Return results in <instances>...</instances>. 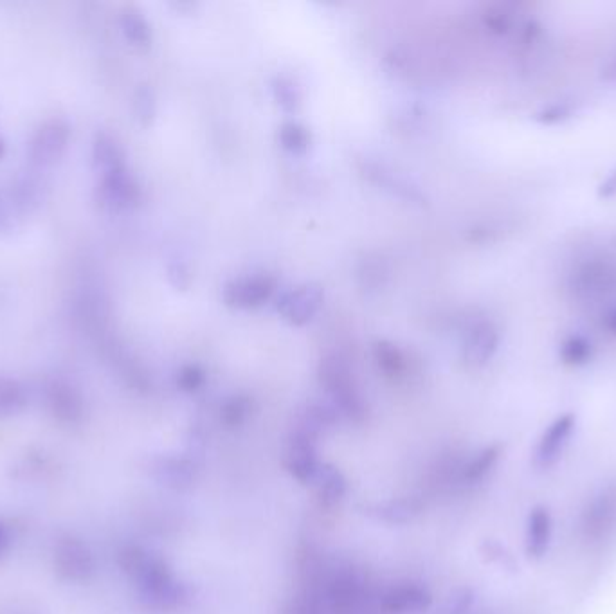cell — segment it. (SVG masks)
Instances as JSON below:
<instances>
[{
  "label": "cell",
  "mask_w": 616,
  "mask_h": 614,
  "mask_svg": "<svg viewBox=\"0 0 616 614\" xmlns=\"http://www.w3.org/2000/svg\"><path fill=\"white\" fill-rule=\"evenodd\" d=\"M121 566L139 589L143 604L159 613L179 611L188 602V587L175 577L166 560L143 548H127L121 553Z\"/></svg>",
  "instance_id": "obj_1"
},
{
  "label": "cell",
  "mask_w": 616,
  "mask_h": 614,
  "mask_svg": "<svg viewBox=\"0 0 616 614\" xmlns=\"http://www.w3.org/2000/svg\"><path fill=\"white\" fill-rule=\"evenodd\" d=\"M579 533L589 546H602L616 535V483L589 497L579 517Z\"/></svg>",
  "instance_id": "obj_2"
},
{
  "label": "cell",
  "mask_w": 616,
  "mask_h": 614,
  "mask_svg": "<svg viewBox=\"0 0 616 614\" xmlns=\"http://www.w3.org/2000/svg\"><path fill=\"white\" fill-rule=\"evenodd\" d=\"M615 283L616 272L613 265L602 258H591L588 262L580 263L579 267L571 272L568 290L571 298L579 301L580 305H589L606 298Z\"/></svg>",
  "instance_id": "obj_3"
},
{
  "label": "cell",
  "mask_w": 616,
  "mask_h": 614,
  "mask_svg": "<svg viewBox=\"0 0 616 614\" xmlns=\"http://www.w3.org/2000/svg\"><path fill=\"white\" fill-rule=\"evenodd\" d=\"M321 380L330 393L336 409H339L346 418L361 424L366 416V404L345 364L337 361L327 362L325 368H321Z\"/></svg>",
  "instance_id": "obj_4"
},
{
  "label": "cell",
  "mask_w": 616,
  "mask_h": 614,
  "mask_svg": "<svg viewBox=\"0 0 616 614\" xmlns=\"http://www.w3.org/2000/svg\"><path fill=\"white\" fill-rule=\"evenodd\" d=\"M316 443L318 438L310 436L301 429H294L285 445L283 465L290 476L301 485H310L321 467Z\"/></svg>",
  "instance_id": "obj_5"
},
{
  "label": "cell",
  "mask_w": 616,
  "mask_h": 614,
  "mask_svg": "<svg viewBox=\"0 0 616 614\" xmlns=\"http://www.w3.org/2000/svg\"><path fill=\"white\" fill-rule=\"evenodd\" d=\"M71 137V127L62 118H53L38 128L29 145V159L37 168H49L64 155Z\"/></svg>",
  "instance_id": "obj_6"
},
{
  "label": "cell",
  "mask_w": 616,
  "mask_h": 614,
  "mask_svg": "<svg viewBox=\"0 0 616 614\" xmlns=\"http://www.w3.org/2000/svg\"><path fill=\"white\" fill-rule=\"evenodd\" d=\"M577 416L573 413H564L557 416L552 424L546 427L541 434L539 442L535 445L532 465L537 470L552 469L557 461L561 460L562 454L570 443L571 434L575 431Z\"/></svg>",
  "instance_id": "obj_7"
},
{
  "label": "cell",
  "mask_w": 616,
  "mask_h": 614,
  "mask_svg": "<svg viewBox=\"0 0 616 614\" xmlns=\"http://www.w3.org/2000/svg\"><path fill=\"white\" fill-rule=\"evenodd\" d=\"M154 478L172 490H190L199 479V463L190 454H164L154 463Z\"/></svg>",
  "instance_id": "obj_8"
},
{
  "label": "cell",
  "mask_w": 616,
  "mask_h": 614,
  "mask_svg": "<svg viewBox=\"0 0 616 614\" xmlns=\"http://www.w3.org/2000/svg\"><path fill=\"white\" fill-rule=\"evenodd\" d=\"M433 605V593L424 584L404 582L391 586L381 598V609L388 614L427 613Z\"/></svg>",
  "instance_id": "obj_9"
},
{
  "label": "cell",
  "mask_w": 616,
  "mask_h": 614,
  "mask_svg": "<svg viewBox=\"0 0 616 614\" xmlns=\"http://www.w3.org/2000/svg\"><path fill=\"white\" fill-rule=\"evenodd\" d=\"M137 199H139L137 184L125 166L103 173V179L98 188V200L103 208L110 209V211H123V209L132 208Z\"/></svg>",
  "instance_id": "obj_10"
},
{
  "label": "cell",
  "mask_w": 616,
  "mask_h": 614,
  "mask_svg": "<svg viewBox=\"0 0 616 614\" xmlns=\"http://www.w3.org/2000/svg\"><path fill=\"white\" fill-rule=\"evenodd\" d=\"M498 348V326L489 319H481L467 330L465 344H463V357L474 368H480L496 355Z\"/></svg>",
  "instance_id": "obj_11"
},
{
  "label": "cell",
  "mask_w": 616,
  "mask_h": 614,
  "mask_svg": "<svg viewBox=\"0 0 616 614\" xmlns=\"http://www.w3.org/2000/svg\"><path fill=\"white\" fill-rule=\"evenodd\" d=\"M363 514L375 523L404 526L413 523L422 512V503L415 497H391L361 506Z\"/></svg>",
  "instance_id": "obj_12"
},
{
  "label": "cell",
  "mask_w": 616,
  "mask_h": 614,
  "mask_svg": "<svg viewBox=\"0 0 616 614\" xmlns=\"http://www.w3.org/2000/svg\"><path fill=\"white\" fill-rule=\"evenodd\" d=\"M552 535V512L546 506H534L526 521L525 551L528 559H543L550 550Z\"/></svg>",
  "instance_id": "obj_13"
},
{
  "label": "cell",
  "mask_w": 616,
  "mask_h": 614,
  "mask_svg": "<svg viewBox=\"0 0 616 614\" xmlns=\"http://www.w3.org/2000/svg\"><path fill=\"white\" fill-rule=\"evenodd\" d=\"M314 488L319 505L323 508H336L345 501L348 494L346 476L332 463H321L318 474L314 478Z\"/></svg>",
  "instance_id": "obj_14"
},
{
  "label": "cell",
  "mask_w": 616,
  "mask_h": 614,
  "mask_svg": "<svg viewBox=\"0 0 616 614\" xmlns=\"http://www.w3.org/2000/svg\"><path fill=\"white\" fill-rule=\"evenodd\" d=\"M363 586L354 575H341L334 578L328 591L330 607L336 614H352L361 602Z\"/></svg>",
  "instance_id": "obj_15"
},
{
  "label": "cell",
  "mask_w": 616,
  "mask_h": 614,
  "mask_svg": "<svg viewBox=\"0 0 616 614\" xmlns=\"http://www.w3.org/2000/svg\"><path fill=\"white\" fill-rule=\"evenodd\" d=\"M503 456V447L499 443L481 449L462 467V479L465 485H478L489 478L490 472L498 467Z\"/></svg>",
  "instance_id": "obj_16"
},
{
  "label": "cell",
  "mask_w": 616,
  "mask_h": 614,
  "mask_svg": "<svg viewBox=\"0 0 616 614\" xmlns=\"http://www.w3.org/2000/svg\"><path fill=\"white\" fill-rule=\"evenodd\" d=\"M559 357H561L562 364L570 368H582L593 361L595 346L586 335H566L559 346Z\"/></svg>",
  "instance_id": "obj_17"
},
{
  "label": "cell",
  "mask_w": 616,
  "mask_h": 614,
  "mask_svg": "<svg viewBox=\"0 0 616 614\" xmlns=\"http://www.w3.org/2000/svg\"><path fill=\"white\" fill-rule=\"evenodd\" d=\"M92 161L94 166L101 170V173L112 172L116 168L125 166L123 164V154L119 150L118 143L105 132H100L94 137L92 143Z\"/></svg>",
  "instance_id": "obj_18"
},
{
  "label": "cell",
  "mask_w": 616,
  "mask_h": 614,
  "mask_svg": "<svg viewBox=\"0 0 616 614\" xmlns=\"http://www.w3.org/2000/svg\"><path fill=\"white\" fill-rule=\"evenodd\" d=\"M319 292L312 289H301L298 292H292L289 299L283 301L281 312L285 316L290 317L292 321H307L308 317L314 314V310L318 308Z\"/></svg>",
  "instance_id": "obj_19"
},
{
  "label": "cell",
  "mask_w": 616,
  "mask_h": 614,
  "mask_svg": "<svg viewBox=\"0 0 616 614\" xmlns=\"http://www.w3.org/2000/svg\"><path fill=\"white\" fill-rule=\"evenodd\" d=\"M271 292V285L267 278H260V276H254V278H247L240 283H236L235 289H229V299L235 303V305H242V307H249L254 305L262 299H267Z\"/></svg>",
  "instance_id": "obj_20"
},
{
  "label": "cell",
  "mask_w": 616,
  "mask_h": 614,
  "mask_svg": "<svg viewBox=\"0 0 616 614\" xmlns=\"http://www.w3.org/2000/svg\"><path fill=\"white\" fill-rule=\"evenodd\" d=\"M251 413H253L251 398L244 397V395H233L220 406L218 418H220V424L226 429L235 431L245 425V422L251 418Z\"/></svg>",
  "instance_id": "obj_21"
},
{
  "label": "cell",
  "mask_w": 616,
  "mask_h": 614,
  "mask_svg": "<svg viewBox=\"0 0 616 614\" xmlns=\"http://www.w3.org/2000/svg\"><path fill=\"white\" fill-rule=\"evenodd\" d=\"M121 28L125 37L137 47H148L152 42V31L145 17L136 10L123 11Z\"/></svg>",
  "instance_id": "obj_22"
},
{
  "label": "cell",
  "mask_w": 616,
  "mask_h": 614,
  "mask_svg": "<svg viewBox=\"0 0 616 614\" xmlns=\"http://www.w3.org/2000/svg\"><path fill=\"white\" fill-rule=\"evenodd\" d=\"M474 604H476V593L472 587H454L433 614H471Z\"/></svg>",
  "instance_id": "obj_23"
},
{
  "label": "cell",
  "mask_w": 616,
  "mask_h": 614,
  "mask_svg": "<svg viewBox=\"0 0 616 614\" xmlns=\"http://www.w3.org/2000/svg\"><path fill=\"white\" fill-rule=\"evenodd\" d=\"M480 553L481 557L487 560L489 564L508 569V571L517 569L514 555L505 548V544H501V542L496 541V539H485V541L481 542Z\"/></svg>",
  "instance_id": "obj_24"
},
{
  "label": "cell",
  "mask_w": 616,
  "mask_h": 614,
  "mask_svg": "<svg viewBox=\"0 0 616 614\" xmlns=\"http://www.w3.org/2000/svg\"><path fill=\"white\" fill-rule=\"evenodd\" d=\"M577 112V101L562 100L553 101L552 105L544 107L535 114V119L543 125H555L570 119Z\"/></svg>",
  "instance_id": "obj_25"
},
{
  "label": "cell",
  "mask_w": 616,
  "mask_h": 614,
  "mask_svg": "<svg viewBox=\"0 0 616 614\" xmlns=\"http://www.w3.org/2000/svg\"><path fill=\"white\" fill-rule=\"evenodd\" d=\"M15 204L22 211H31L38 204V182L31 177H22L15 184Z\"/></svg>",
  "instance_id": "obj_26"
},
{
  "label": "cell",
  "mask_w": 616,
  "mask_h": 614,
  "mask_svg": "<svg viewBox=\"0 0 616 614\" xmlns=\"http://www.w3.org/2000/svg\"><path fill=\"white\" fill-rule=\"evenodd\" d=\"M134 109L136 116L143 125H148L155 114V98L154 92L148 85H141L136 92V100H134Z\"/></svg>",
  "instance_id": "obj_27"
},
{
  "label": "cell",
  "mask_w": 616,
  "mask_h": 614,
  "mask_svg": "<svg viewBox=\"0 0 616 614\" xmlns=\"http://www.w3.org/2000/svg\"><path fill=\"white\" fill-rule=\"evenodd\" d=\"M206 384V373L199 366H186L177 375V388L184 393H195Z\"/></svg>",
  "instance_id": "obj_28"
},
{
  "label": "cell",
  "mask_w": 616,
  "mask_h": 614,
  "mask_svg": "<svg viewBox=\"0 0 616 614\" xmlns=\"http://www.w3.org/2000/svg\"><path fill=\"white\" fill-rule=\"evenodd\" d=\"M616 195V168L607 175L602 184L598 186V197L600 199H611Z\"/></svg>",
  "instance_id": "obj_29"
},
{
  "label": "cell",
  "mask_w": 616,
  "mask_h": 614,
  "mask_svg": "<svg viewBox=\"0 0 616 614\" xmlns=\"http://www.w3.org/2000/svg\"><path fill=\"white\" fill-rule=\"evenodd\" d=\"M600 78L607 83H616V53L613 56H609V60L600 69Z\"/></svg>",
  "instance_id": "obj_30"
},
{
  "label": "cell",
  "mask_w": 616,
  "mask_h": 614,
  "mask_svg": "<svg viewBox=\"0 0 616 614\" xmlns=\"http://www.w3.org/2000/svg\"><path fill=\"white\" fill-rule=\"evenodd\" d=\"M11 227V215L8 208H6V204H4V200L0 197V235H6V233H10Z\"/></svg>",
  "instance_id": "obj_31"
},
{
  "label": "cell",
  "mask_w": 616,
  "mask_h": 614,
  "mask_svg": "<svg viewBox=\"0 0 616 614\" xmlns=\"http://www.w3.org/2000/svg\"><path fill=\"white\" fill-rule=\"evenodd\" d=\"M604 325H606L607 330H609L611 334L616 335V307L611 308V310L607 312L606 317H604Z\"/></svg>",
  "instance_id": "obj_32"
},
{
  "label": "cell",
  "mask_w": 616,
  "mask_h": 614,
  "mask_svg": "<svg viewBox=\"0 0 616 614\" xmlns=\"http://www.w3.org/2000/svg\"><path fill=\"white\" fill-rule=\"evenodd\" d=\"M4 155H6V143H4V139L0 136V161L4 159Z\"/></svg>",
  "instance_id": "obj_33"
},
{
  "label": "cell",
  "mask_w": 616,
  "mask_h": 614,
  "mask_svg": "<svg viewBox=\"0 0 616 614\" xmlns=\"http://www.w3.org/2000/svg\"><path fill=\"white\" fill-rule=\"evenodd\" d=\"M480 614H492V613H489V611H485V613H480Z\"/></svg>",
  "instance_id": "obj_34"
}]
</instances>
